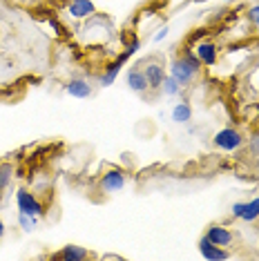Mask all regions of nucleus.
Returning a JSON list of instances; mask_svg holds the SVG:
<instances>
[{"mask_svg": "<svg viewBox=\"0 0 259 261\" xmlns=\"http://www.w3.org/2000/svg\"><path fill=\"white\" fill-rule=\"evenodd\" d=\"M199 69H201V63H199V58L192 54V51H186L184 56L174 58L172 65H170V76L176 79L181 83V87L188 85L194 76L199 74Z\"/></svg>", "mask_w": 259, "mask_h": 261, "instance_id": "obj_1", "label": "nucleus"}, {"mask_svg": "<svg viewBox=\"0 0 259 261\" xmlns=\"http://www.w3.org/2000/svg\"><path fill=\"white\" fill-rule=\"evenodd\" d=\"M215 145L219 147V150L232 152V150H237V147L244 145V139H241V134L237 132V129L223 127V129H219V132L215 134Z\"/></svg>", "mask_w": 259, "mask_h": 261, "instance_id": "obj_2", "label": "nucleus"}, {"mask_svg": "<svg viewBox=\"0 0 259 261\" xmlns=\"http://www.w3.org/2000/svg\"><path fill=\"white\" fill-rule=\"evenodd\" d=\"M16 203H18V210L22 212V215H32V217L43 215V205H40V201L34 197L32 192H27V190H18V192H16Z\"/></svg>", "mask_w": 259, "mask_h": 261, "instance_id": "obj_3", "label": "nucleus"}, {"mask_svg": "<svg viewBox=\"0 0 259 261\" xmlns=\"http://www.w3.org/2000/svg\"><path fill=\"white\" fill-rule=\"evenodd\" d=\"M125 188V174H123L121 170H108L103 174V179H101V190L103 192H119V190Z\"/></svg>", "mask_w": 259, "mask_h": 261, "instance_id": "obj_4", "label": "nucleus"}, {"mask_svg": "<svg viewBox=\"0 0 259 261\" xmlns=\"http://www.w3.org/2000/svg\"><path fill=\"white\" fill-rule=\"evenodd\" d=\"M199 252H201L203 259H210V261H219V259H228V257H230V254L223 250L221 246H217V243H213L210 239H205V237L199 241Z\"/></svg>", "mask_w": 259, "mask_h": 261, "instance_id": "obj_5", "label": "nucleus"}, {"mask_svg": "<svg viewBox=\"0 0 259 261\" xmlns=\"http://www.w3.org/2000/svg\"><path fill=\"white\" fill-rule=\"evenodd\" d=\"M205 239H210L213 243H217V246L226 248V246H230V243H232L235 234L228 228H221V225H210L208 232H205Z\"/></svg>", "mask_w": 259, "mask_h": 261, "instance_id": "obj_6", "label": "nucleus"}, {"mask_svg": "<svg viewBox=\"0 0 259 261\" xmlns=\"http://www.w3.org/2000/svg\"><path fill=\"white\" fill-rule=\"evenodd\" d=\"M143 74L148 79V87H152V90H159L163 85V81H166V69L159 63H150L148 67H143Z\"/></svg>", "mask_w": 259, "mask_h": 261, "instance_id": "obj_7", "label": "nucleus"}, {"mask_svg": "<svg viewBox=\"0 0 259 261\" xmlns=\"http://www.w3.org/2000/svg\"><path fill=\"white\" fill-rule=\"evenodd\" d=\"M194 56L199 58L201 65L213 67V65L217 63V47L213 43H199L197 47H194Z\"/></svg>", "mask_w": 259, "mask_h": 261, "instance_id": "obj_8", "label": "nucleus"}, {"mask_svg": "<svg viewBox=\"0 0 259 261\" xmlns=\"http://www.w3.org/2000/svg\"><path fill=\"white\" fill-rule=\"evenodd\" d=\"M127 87L137 94H143L145 90H148V79H145L143 69H139V67L130 69L127 72Z\"/></svg>", "mask_w": 259, "mask_h": 261, "instance_id": "obj_9", "label": "nucleus"}, {"mask_svg": "<svg viewBox=\"0 0 259 261\" xmlns=\"http://www.w3.org/2000/svg\"><path fill=\"white\" fill-rule=\"evenodd\" d=\"M87 257H90V252L83 246H65L63 250H58L54 254V259H61V261H83Z\"/></svg>", "mask_w": 259, "mask_h": 261, "instance_id": "obj_10", "label": "nucleus"}, {"mask_svg": "<svg viewBox=\"0 0 259 261\" xmlns=\"http://www.w3.org/2000/svg\"><path fill=\"white\" fill-rule=\"evenodd\" d=\"M92 14H94L92 0H72V5H69V16L72 18H87Z\"/></svg>", "mask_w": 259, "mask_h": 261, "instance_id": "obj_11", "label": "nucleus"}, {"mask_svg": "<svg viewBox=\"0 0 259 261\" xmlns=\"http://www.w3.org/2000/svg\"><path fill=\"white\" fill-rule=\"evenodd\" d=\"M67 94L74 98H87L92 94V85L83 79H74L67 83Z\"/></svg>", "mask_w": 259, "mask_h": 261, "instance_id": "obj_12", "label": "nucleus"}, {"mask_svg": "<svg viewBox=\"0 0 259 261\" xmlns=\"http://www.w3.org/2000/svg\"><path fill=\"white\" fill-rule=\"evenodd\" d=\"M127 58H130V54H127V51H123V54L119 56V61H116L114 65H110V67H108V72H105V74L101 76V85H103V87H110L112 83L116 81V76H119L121 67H123V63H125Z\"/></svg>", "mask_w": 259, "mask_h": 261, "instance_id": "obj_13", "label": "nucleus"}, {"mask_svg": "<svg viewBox=\"0 0 259 261\" xmlns=\"http://www.w3.org/2000/svg\"><path fill=\"white\" fill-rule=\"evenodd\" d=\"M192 118V108L188 103H176L174 110H172V121L179 123V125H184Z\"/></svg>", "mask_w": 259, "mask_h": 261, "instance_id": "obj_14", "label": "nucleus"}, {"mask_svg": "<svg viewBox=\"0 0 259 261\" xmlns=\"http://www.w3.org/2000/svg\"><path fill=\"white\" fill-rule=\"evenodd\" d=\"M239 219H244V221H248V223L259 219V197L248 201V203H244V212H241Z\"/></svg>", "mask_w": 259, "mask_h": 261, "instance_id": "obj_15", "label": "nucleus"}, {"mask_svg": "<svg viewBox=\"0 0 259 261\" xmlns=\"http://www.w3.org/2000/svg\"><path fill=\"white\" fill-rule=\"evenodd\" d=\"M161 90L166 92V96H176V94L181 92V83L176 81V79H172V76H166V81H163Z\"/></svg>", "mask_w": 259, "mask_h": 261, "instance_id": "obj_16", "label": "nucleus"}, {"mask_svg": "<svg viewBox=\"0 0 259 261\" xmlns=\"http://www.w3.org/2000/svg\"><path fill=\"white\" fill-rule=\"evenodd\" d=\"M11 176H14V168L11 165H0V192L11 183Z\"/></svg>", "mask_w": 259, "mask_h": 261, "instance_id": "obj_17", "label": "nucleus"}, {"mask_svg": "<svg viewBox=\"0 0 259 261\" xmlns=\"http://www.w3.org/2000/svg\"><path fill=\"white\" fill-rule=\"evenodd\" d=\"M36 219H38V217L22 215V212H18V223H20V228L25 230V232H32V230L36 228Z\"/></svg>", "mask_w": 259, "mask_h": 261, "instance_id": "obj_18", "label": "nucleus"}, {"mask_svg": "<svg viewBox=\"0 0 259 261\" xmlns=\"http://www.w3.org/2000/svg\"><path fill=\"white\" fill-rule=\"evenodd\" d=\"M248 18H250L252 25H255V27L259 29V5H255V7H250V11H248Z\"/></svg>", "mask_w": 259, "mask_h": 261, "instance_id": "obj_19", "label": "nucleus"}, {"mask_svg": "<svg viewBox=\"0 0 259 261\" xmlns=\"http://www.w3.org/2000/svg\"><path fill=\"white\" fill-rule=\"evenodd\" d=\"M168 32H170V29H168V27L159 29V32H157V36H154V40H157V43H161V40H163V38H166V36H168Z\"/></svg>", "mask_w": 259, "mask_h": 261, "instance_id": "obj_20", "label": "nucleus"}, {"mask_svg": "<svg viewBox=\"0 0 259 261\" xmlns=\"http://www.w3.org/2000/svg\"><path fill=\"white\" fill-rule=\"evenodd\" d=\"M241 212H244V203H235L232 205V215L235 217H241Z\"/></svg>", "mask_w": 259, "mask_h": 261, "instance_id": "obj_21", "label": "nucleus"}, {"mask_svg": "<svg viewBox=\"0 0 259 261\" xmlns=\"http://www.w3.org/2000/svg\"><path fill=\"white\" fill-rule=\"evenodd\" d=\"M250 147H252V152H255V154H259V136H252Z\"/></svg>", "mask_w": 259, "mask_h": 261, "instance_id": "obj_22", "label": "nucleus"}, {"mask_svg": "<svg viewBox=\"0 0 259 261\" xmlns=\"http://www.w3.org/2000/svg\"><path fill=\"white\" fill-rule=\"evenodd\" d=\"M5 237V223H3V219H0V239Z\"/></svg>", "mask_w": 259, "mask_h": 261, "instance_id": "obj_23", "label": "nucleus"}, {"mask_svg": "<svg viewBox=\"0 0 259 261\" xmlns=\"http://www.w3.org/2000/svg\"><path fill=\"white\" fill-rule=\"evenodd\" d=\"M223 3H232V0H223Z\"/></svg>", "mask_w": 259, "mask_h": 261, "instance_id": "obj_24", "label": "nucleus"}]
</instances>
